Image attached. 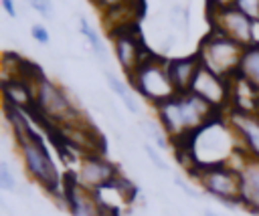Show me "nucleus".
I'll use <instances>...</instances> for the list:
<instances>
[{
  "mask_svg": "<svg viewBox=\"0 0 259 216\" xmlns=\"http://www.w3.org/2000/svg\"><path fill=\"white\" fill-rule=\"evenodd\" d=\"M190 172H192V178H196V182L206 194L219 198L225 204L241 206L239 168H233L231 164H217V166H196Z\"/></svg>",
  "mask_w": 259,
  "mask_h": 216,
  "instance_id": "20e7f679",
  "label": "nucleus"
},
{
  "mask_svg": "<svg viewBox=\"0 0 259 216\" xmlns=\"http://www.w3.org/2000/svg\"><path fill=\"white\" fill-rule=\"evenodd\" d=\"M142 127L146 129V133L156 141V145L160 147V149H166L168 147V143L172 141L170 137H168V133L162 129V125L160 123H154V121H142Z\"/></svg>",
  "mask_w": 259,
  "mask_h": 216,
  "instance_id": "f3484780",
  "label": "nucleus"
},
{
  "mask_svg": "<svg viewBox=\"0 0 259 216\" xmlns=\"http://www.w3.org/2000/svg\"><path fill=\"white\" fill-rule=\"evenodd\" d=\"M2 8L6 10V14H8L10 18L16 16V8H14V2H12V0H2Z\"/></svg>",
  "mask_w": 259,
  "mask_h": 216,
  "instance_id": "b1692460",
  "label": "nucleus"
},
{
  "mask_svg": "<svg viewBox=\"0 0 259 216\" xmlns=\"http://www.w3.org/2000/svg\"><path fill=\"white\" fill-rule=\"evenodd\" d=\"M198 67H200L198 55L178 57V59H172L166 63V71H168L172 87L176 89V95L190 91V85H192V79H194Z\"/></svg>",
  "mask_w": 259,
  "mask_h": 216,
  "instance_id": "f8f14e48",
  "label": "nucleus"
},
{
  "mask_svg": "<svg viewBox=\"0 0 259 216\" xmlns=\"http://www.w3.org/2000/svg\"><path fill=\"white\" fill-rule=\"evenodd\" d=\"M30 34H32V38H34L36 42L49 44V30H47L42 24H32V26H30Z\"/></svg>",
  "mask_w": 259,
  "mask_h": 216,
  "instance_id": "4be33fe9",
  "label": "nucleus"
},
{
  "mask_svg": "<svg viewBox=\"0 0 259 216\" xmlns=\"http://www.w3.org/2000/svg\"><path fill=\"white\" fill-rule=\"evenodd\" d=\"M0 188L6 190V192H14L16 190L14 174H12V170H10V166L6 161L0 164Z\"/></svg>",
  "mask_w": 259,
  "mask_h": 216,
  "instance_id": "6ab92c4d",
  "label": "nucleus"
},
{
  "mask_svg": "<svg viewBox=\"0 0 259 216\" xmlns=\"http://www.w3.org/2000/svg\"><path fill=\"white\" fill-rule=\"evenodd\" d=\"M229 127L233 129V135L241 141L247 157L259 159V115L247 109L231 111Z\"/></svg>",
  "mask_w": 259,
  "mask_h": 216,
  "instance_id": "9d476101",
  "label": "nucleus"
},
{
  "mask_svg": "<svg viewBox=\"0 0 259 216\" xmlns=\"http://www.w3.org/2000/svg\"><path fill=\"white\" fill-rule=\"evenodd\" d=\"M204 216H219V214H214V212H210V210H206V212H204Z\"/></svg>",
  "mask_w": 259,
  "mask_h": 216,
  "instance_id": "bb28decb",
  "label": "nucleus"
},
{
  "mask_svg": "<svg viewBox=\"0 0 259 216\" xmlns=\"http://www.w3.org/2000/svg\"><path fill=\"white\" fill-rule=\"evenodd\" d=\"M166 63L168 61L148 55L144 63L130 75V83L134 85V89L154 105H160L176 95V89L172 87L166 71Z\"/></svg>",
  "mask_w": 259,
  "mask_h": 216,
  "instance_id": "7ed1b4c3",
  "label": "nucleus"
},
{
  "mask_svg": "<svg viewBox=\"0 0 259 216\" xmlns=\"http://www.w3.org/2000/svg\"><path fill=\"white\" fill-rule=\"evenodd\" d=\"M103 10H113V8H119L123 4H130V0H95Z\"/></svg>",
  "mask_w": 259,
  "mask_h": 216,
  "instance_id": "5701e85b",
  "label": "nucleus"
},
{
  "mask_svg": "<svg viewBox=\"0 0 259 216\" xmlns=\"http://www.w3.org/2000/svg\"><path fill=\"white\" fill-rule=\"evenodd\" d=\"M245 46L239 44L237 40L229 38L227 34L219 32V30H210L198 46V59L200 65H204L206 69H210L212 73L229 79L233 73L239 71V63L243 57Z\"/></svg>",
  "mask_w": 259,
  "mask_h": 216,
  "instance_id": "f03ea898",
  "label": "nucleus"
},
{
  "mask_svg": "<svg viewBox=\"0 0 259 216\" xmlns=\"http://www.w3.org/2000/svg\"><path fill=\"white\" fill-rule=\"evenodd\" d=\"M174 184H176V186H180V188H182V190H184V192H186L188 196H196V194L192 192V188H190L188 184H184V182H182L180 178H176V180H174Z\"/></svg>",
  "mask_w": 259,
  "mask_h": 216,
  "instance_id": "a878e982",
  "label": "nucleus"
},
{
  "mask_svg": "<svg viewBox=\"0 0 259 216\" xmlns=\"http://www.w3.org/2000/svg\"><path fill=\"white\" fill-rule=\"evenodd\" d=\"M79 28H81V34L89 40V44H91V48H93V52L101 59V61H105L107 59V52H105V46L101 44V40H99V36H97V32L91 28V24L87 22V18H83L81 16V20H79Z\"/></svg>",
  "mask_w": 259,
  "mask_h": 216,
  "instance_id": "dca6fc26",
  "label": "nucleus"
},
{
  "mask_svg": "<svg viewBox=\"0 0 259 216\" xmlns=\"http://www.w3.org/2000/svg\"><path fill=\"white\" fill-rule=\"evenodd\" d=\"M237 75L243 83H247L253 91L259 93V44L257 42L245 46Z\"/></svg>",
  "mask_w": 259,
  "mask_h": 216,
  "instance_id": "4468645a",
  "label": "nucleus"
},
{
  "mask_svg": "<svg viewBox=\"0 0 259 216\" xmlns=\"http://www.w3.org/2000/svg\"><path fill=\"white\" fill-rule=\"evenodd\" d=\"M210 18H212V28L227 34L229 38L237 40L243 46L255 44V32H253V20L237 10L235 6H225V8H210Z\"/></svg>",
  "mask_w": 259,
  "mask_h": 216,
  "instance_id": "423d86ee",
  "label": "nucleus"
},
{
  "mask_svg": "<svg viewBox=\"0 0 259 216\" xmlns=\"http://www.w3.org/2000/svg\"><path fill=\"white\" fill-rule=\"evenodd\" d=\"M111 40H113V48H115V57L117 63L121 65V69L127 73V77L144 63V59L148 57V50L142 46V38L136 32V26L123 24L117 28H111Z\"/></svg>",
  "mask_w": 259,
  "mask_h": 216,
  "instance_id": "0eeeda50",
  "label": "nucleus"
},
{
  "mask_svg": "<svg viewBox=\"0 0 259 216\" xmlns=\"http://www.w3.org/2000/svg\"><path fill=\"white\" fill-rule=\"evenodd\" d=\"M144 149H146L148 157L152 159V164H154V166H156L158 170H162V172H166V170H168V164H166V161H164V159L160 157V153H158V151H156V149H154V147H152L150 143H146V145H144Z\"/></svg>",
  "mask_w": 259,
  "mask_h": 216,
  "instance_id": "412c9836",
  "label": "nucleus"
},
{
  "mask_svg": "<svg viewBox=\"0 0 259 216\" xmlns=\"http://www.w3.org/2000/svg\"><path fill=\"white\" fill-rule=\"evenodd\" d=\"M2 93L4 103L20 107L22 111H28L34 105V87L24 79H2Z\"/></svg>",
  "mask_w": 259,
  "mask_h": 216,
  "instance_id": "ddd939ff",
  "label": "nucleus"
},
{
  "mask_svg": "<svg viewBox=\"0 0 259 216\" xmlns=\"http://www.w3.org/2000/svg\"><path fill=\"white\" fill-rule=\"evenodd\" d=\"M117 176H119L117 168L111 161L103 159L99 153H85L79 164L77 184L89 192H95V190L107 186L109 182H113Z\"/></svg>",
  "mask_w": 259,
  "mask_h": 216,
  "instance_id": "1a4fd4ad",
  "label": "nucleus"
},
{
  "mask_svg": "<svg viewBox=\"0 0 259 216\" xmlns=\"http://www.w3.org/2000/svg\"><path fill=\"white\" fill-rule=\"evenodd\" d=\"M34 101L40 113L55 125H67V123H77L81 121V113L73 105L71 97L65 93L63 87L53 83L51 79L42 77L34 85Z\"/></svg>",
  "mask_w": 259,
  "mask_h": 216,
  "instance_id": "39448f33",
  "label": "nucleus"
},
{
  "mask_svg": "<svg viewBox=\"0 0 259 216\" xmlns=\"http://www.w3.org/2000/svg\"><path fill=\"white\" fill-rule=\"evenodd\" d=\"M28 4L45 18H53V4L51 0H28Z\"/></svg>",
  "mask_w": 259,
  "mask_h": 216,
  "instance_id": "aec40b11",
  "label": "nucleus"
},
{
  "mask_svg": "<svg viewBox=\"0 0 259 216\" xmlns=\"http://www.w3.org/2000/svg\"><path fill=\"white\" fill-rule=\"evenodd\" d=\"M18 151L24 164L26 174L49 194H57L59 186H61V178L57 172V166L47 149V143L42 139L40 133L32 131L30 137H26L24 141H18Z\"/></svg>",
  "mask_w": 259,
  "mask_h": 216,
  "instance_id": "f257e3e1",
  "label": "nucleus"
},
{
  "mask_svg": "<svg viewBox=\"0 0 259 216\" xmlns=\"http://www.w3.org/2000/svg\"><path fill=\"white\" fill-rule=\"evenodd\" d=\"M105 79H107V85H109V89L121 99V103L132 111V113H138V103H136V99H134V95L130 93V89H127V85L125 83H121L113 73H105Z\"/></svg>",
  "mask_w": 259,
  "mask_h": 216,
  "instance_id": "2eb2a0df",
  "label": "nucleus"
},
{
  "mask_svg": "<svg viewBox=\"0 0 259 216\" xmlns=\"http://www.w3.org/2000/svg\"><path fill=\"white\" fill-rule=\"evenodd\" d=\"M233 6L247 14L253 22H259V0H235Z\"/></svg>",
  "mask_w": 259,
  "mask_h": 216,
  "instance_id": "a211bd4d",
  "label": "nucleus"
},
{
  "mask_svg": "<svg viewBox=\"0 0 259 216\" xmlns=\"http://www.w3.org/2000/svg\"><path fill=\"white\" fill-rule=\"evenodd\" d=\"M235 0H210L212 8H225V6H233Z\"/></svg>",
  "mask_w": 259,
  "mask_h": 216,
  "instance_id": "393cba45",
  "label": "nucleus"
},
{
  "mask_svg": "<svg viewBox=\"0 0 259 216\" xmlns=\"http://www.w3.org/2000/svg\"><path fill=\"white\" fill-rule=\"evenodd\" d=\"M190 93L198 95L200 99L210 103L214 109H223L231 97V89H229L227 79L212 73L204 65L198 67V71L192 79V85H190Z\"/></svg>",
  "mask_w": 259,
  "mask_h": 216,
  "instance_id": "6e6552de",
  "label": "nucleus"
},
{
  "mask_svg": "<svg viewBox=\"0 0 259 216\" xmlns=\"http://www.w3.org/2000/svg\"><path fill=\"white\" fill-rule=\"evenodd\" d=\"M239 202L243 208L259 214V159L247 157L239 168Z\"/></svg>",
  "mask_w": 259,
  "mask_h": 216,
  "instance_id": "9b49d317",
  "label": "nucleus"
}]
</instances>
